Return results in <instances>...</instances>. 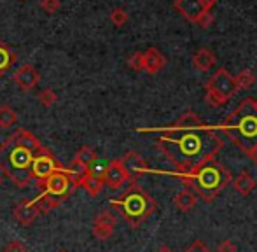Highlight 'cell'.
Listing matches in <instances>:
<instances>
[{
	"mask_svg": "<svg viewBox=\"0 0 257 252\" xmlns=\"http://www.w3.org/2000/svg\"><path fill=\"white\" fill-rule=\"evenodd\" d=\"M103 186H105L103 179L98 177V175H95V174H91L89 170H88V175H86L81 182V188H84L89 196H98V194L102 193Z\"/></svg>",
	"mask_w": 257,
	"mask_h": 252,
	"instance_id": "18",
	"label": "cell"
},
{
	"mask_svg": "<svg viewBox=\"0 0 257 252\" xmlns=\"http://www.w3.org/2000/svg\"><path fill=\"white\" fill-rule=\"evenodd\" d=\"M231 184H233L234 191H238L241 196H248V194L255 189L257 182H255V179L252 177L250 174H247V172H241V174L238 175V177L234 179Z\"/></svg>",
	"mask_w": 257,
	"mask_h": 252,
	"instance_id": "17",
	"label": "cell"
},
{
	"mask_svg": "<svg viewBox=\"0 0 257 252\" xmlns=\"http://www.w3.org/2000/svg\"><path fill=\"white\" fill-rule=\"evenodd\" d=\"M217 252H238V247H236V243L231 242V240H224V242L219 243Z\"/></svg>",
	"mask_w": 257,
	"mask_h": 252,
	"instance_id": "31",
	"label": "cell"
},
{
	"mask_svg": "<svg viewBox=\"0 0 257 252\" xmlns=\"http://www.w3.org/2000/svg\"><path fill=\"white\" fill-rule=\"evenodd\" d=\"M13 81L16 82L18 88L23 89V91H32V89L39 84V81H41V75H39V72L35 70L34 65L25 63L14 72Z\"/></svg>",
	"mask_w": 257,
	"mask_h": 252,
	"instance_id": "12",
	"label": "cell"
},
{
	"mask_svg": "<svg viewBox=\"0 0 257 252\" xmlns=\"http://www.w3.org/2000/svg\"><path fill=\"white\" fill-rule=\"evenodd\" d=\"M4 252H28V247L25 245L21 240L14 238V240H11L6 247H4Z\"/></svg>",
	"mask_w": 257,
	"mask_h": 252,
	"instance_id": "29",
	"label": "cell"
},
{
	"mask_svg": "<svg viewBox=\"0 0 257 252\" xmlns=\"http://www.w3.org/2000/svg\"><path fill=\"white\" fill-rule=\"evenodd\" d=\"M41 147V140L25 128H18L0 144V172L18 189H25L34 181L32 161Z\"/></svg>",
	"mask_w": 257,
	"mask_h": 252,
	"instance_id": "2",
	"label": "cell"
},
{
	"mask_svg": "<svg viewBox=\"0 0 257 252\" xmlns=\"http://www.w3.org/2000/svg\"><path fill=\"white\" fill-rule=\"evenodd\" d=\"M108 203H110L112 208H115L119 212V215L133 229L140 228L156 210L154 198L137 182H133L121 196L115 198V200H110Z\"/></svg>",
	"mask_w": 257,
	"mask_h": 252,
	"instance_id": "5",
	"label": "cell"
},
{
	"mask_svg": "<svg viewBox=\"0 0 257 252\" xmlns=\"http://www.w3.org/2000/svg\"><path fill=\"white\" fill-rule=\"evenodd\" d=\"M166 65V58L163 56V53L158 48H149L144 53V72L151 75H156L158 72L163 70V67Z\"/></svg>",
	"mask_w": 257,
	"mask_h": 252,
	"instance_id": "14",
	"label": "cell"
},
{
	"mask_svg": "<svg viewBox=\"0 0 257 252\" xmlns=\"http://www.w3.org/2000/svg\"><path fill=\"white\" fill-rule=\"evenodd\" d=\"M175 177H179V181L184 186L191 188L205 203L213 201L219 193H222L227 186L233 182L231 174L217 161H208L203 167L196 168V170L189 172V174H172Z\"/></svg>",
	"mask_w": 257,
	"mask_h": 252,
	"instance_id": "3",
	"label": "cell"
},
{
	"mask_svg": "<svg viewBox=\"0 0 257 252\" xmlns=\"http://www.w3.org/2000/svg\"><path fill=\"white\" fill-rule=\"evenodd\" d=\"M130 181V175L126 172V168L122 167L121 158H115L110 163L105 167L103 172V184L110 189H121L126 182Z\"/></svg>",
	"mask_w": 257,
	"mask_h": 252,
	"instance_id": "9",
	"label": "cell"
},
{
	"mask_svg": "<svg viewBox=\"0 0 257 252\" xmlns=\"http://www.w3.org/2000/svg\"><path fill=\"white\" fill-rule=\"evenodd\" d=\"M39 6H41L46 13L54 14L56 11H60L61 2H60V0H41V2H39Z\"/></svg>",
	"mask_w": 257,
	"mask_h": 252,
	"instance_id": "30",
	"label": "cell"
},
{
	"mask_svg": "<svg viewBox=\"0 0 257 252\" xmlns=\"http://www.w3.org/2000/svg\"><path fill=\"white\" fill-rule=\"evenodd\" d=\"M110 21H112V25H114V27H124L126 23H128V13H126L124 9H122V7H115V9H112V13H110Z\"/></svg>",
	"mask_w": 257,
	"mask_h": 252,
	"instance_id": "25",
	"label": "cell"
},
{
	"mask_svg": "<svg viewBox=\"0 0 257 252\" xmlns=\"http://www.w3.org/2000/svg\"><path fill=\"white\" fill-rule=\"evenodd\" d=\"M203 2L206 4V6L208 7H212V6H215L217 2H219V0H203Z\"/></svg>",
	"mask_w": 257,
	"mask_h": 252,
	"instance_id": "36",
	"label": "cell"
},
{
	"mask_svg": "<svg viewBox=\"0 0 257 252\" xmlns=\"http://www.w3.org/2000/svg\"><path fill=\"white\" fill-rule=\"evenodd\" d=\"M212 23H213V16L210 14V11H208V13H205L203 16L196 21V25L200 28H210V25H212Z\"/></svg>",
	"mask_w": 257,
	"mask_h": 252,
	"instance_id": "33",
	"label": "cell"
},
{
	"mask_svg": "<svg viewBox=\"0 0 257 252\" xmlns=\"http://www.w3.org/2000/svg\"><path fill=\"white\" fill-rule=\"evenodd\" d=\"M205 89H206L205 100L208 102V105H212V107H224L238 91L234 77L226 68H219V70L206 81Z\"/></svg>",
	"mask_w": 257,
	"mask_h": 252,
	"instance_id": "6",
	"label": "cell"
},
{
	"mask_svg": "<svg viewBox=\"0 0 257 252\" xmlns=\"http://www.w3.org/2000/svg\"><path fill=\"white\" fill-rule=\"evenodd\" d=\"M63 168L54 172V174H51L48 179H44V181L37 182V188L41 191L42 196L49 198L56 207H60L63 201H67V198L75 191L74 182H72V179L65 174Z\"/></svg>",
	"mask_w": 257,
	"mask_h": 252,
	"instance_id": "7",
	"label": "cell"
},
{
	"mask_svg": "<svg viewBox=\"0 0 257 252\" xmlns=\"http://www.w3.org/2000/svg\"><path fill=\"white\" fill-rule=\"evenodd\" d=\"M0 184H2V177H0Z\"/></svg>",
	"mask_w": 257,
	"mask_h": 252,
	"instance_id": "38",
	"label": "cell"
},
{
	"mask_svg": "<svg viewBox=\"0 0 257 252\" xmlns=\"http://www.w3.org/2000/svg\"><path fill=\"white\" fill-rule=\"evenodd\" d=\"M58 102V95L53 91V89H42L41 93H39V103L44 107H53L54 103Z\"/></svg>",
	"mask_w": 257,
	"mask_h": 252,
	"instance_id": "26",
	"label": "cell"
},
{
	"mask_svg": "<svg viewBox=\"0 0 257 252\" xmlns=\"http://www.w3.org/2000/svg\"><path fill=\"white\" fill-rule=\"evenodd\" d=\"M193 65H194V68H196V70H200V72L210 70V68L215 65V55H213V53L210 51V49H206V48L198 49V51L194 53V56H193Z\"/></svg>",
	"mask_w": 257,
	"mask_h": 252,
	"instance_id": "16",
	"label": "cell"
},
{
	"mask_svg": "<svg viewBox=\"0 0 257 252\" xmlns=\"http://www.w3.org/2000/svg\"><path fill=\"white\" fill-rule=\"evenodd\" d=\"M16 53L9 48L4 41H0V77L6 75V72L16 63Z\"/></svg>",
	"mask_w": 257,
	"mask_h": 252,
	"instance_id": "19",
	"label": "cell"
},
{
	"mask_svg": "<svg viewBox=\"0 0 257 252\" xmlns=\"http://www.w3.org/2000/svg\"><path fill=\"white\" fill-rule=\"evenodd\" d=\"M121 163H122V167L126 168V172H128L130 181H133V182H135L140 175L151 172L149 165L146 163V160H144L137 151H128V153H124V156L121 158Z\"/></svg>",
	"mask_w": 257,
	"mask_h": 252,
	"instance_id": "11",
	"label": "cell"
},
{
	"mask_svg": "<svg viewBox=\"0 0 257 252\" xmlns=\"http://www.w3.org/2000/svg\"><path fill=\"white\" fill-rule=\"evenodd\" d=\"M18 123V112L9 105L0 107V128H11Z\"/></svg>",
	"mask_w": 257,
	"mask_h": 252,
	"instance_id": "20",
	"label": "cell"
},
{
	"mask_svg": "<svg viewBox=\"0 0 257 252\" xmlns=\"http://www.w3.org/2000/svg\"><path fill=\"white\" fill-rule=\"evenodd\" d=\"M184 252H212L208 249V247L205 245L203 242H201V240H196V242H193L191 243V247H187L186 250Z\"/></svg>",
	"mask_w": 257,
	"mask_h": 252,
	"instance_id": "32",
	"label": "cell"
},
{
	"mask_svg": "<svg viewBox=\"0 0 257 252\" xmlns=\"http://www.w3.org/2000/svg\"><path fill=\"white\" fill-rule=\"evenodd\" d=\"M173 7H175L177 13L182 14L191 23H196L205 13L210 11V7L206 6L203 0H175Z\"/></svg>",
	"mask_w": 257,
	"mask_h": 252,
	"instance_id": "10",
	"label": "cell"
},
{
	"mask_svg": "<svg viewBox=\"0 0 257 252\" xmlns=\"http://www.w3.org/2000/svg\"><path fill=\"white\" fill-rule=\"evenodd\" d=\"M74 160H77L79 163H82L84 167H88V168H89L93 163H95L96 160H98V156H96V153H95V151H93L89 146H82L81 149H79L77 153H75V158H74Z\"/></svg>",
	"mask_w": 257,
	"mask_h": 252,
	"instance_id": "21",
	"label": "cell"
},
{
	"mask_svg": "<svg viewBox=\"0 0 257 252\" xmlns=\"http://www.w3.org/2000/svg\"><path fill=\"white\" fill-rule=\"evenodd\" d=\"M156 146L177 168V174H189L215 160L224 142L215 130L206 128L205 124L198 128L170 126L163 130V135L158 139Z\"/></svg>",
	"mask_w": 257,
	"mask_h": 252,
	"instance_id": "1",
	"label": "cell"
},
{
	"mask_svg": "<svg viewBox=\"0 0 257 252\" xmlns=\"http://www.w3.org/2000/svg\"><path fill=\"white\" fill-rule=\"evenodd\" d=\"M247 156L250 158V160L254 161V163L257 165V146H254V147H252L250 151H247Z\"/></svg>",
	"mask_w": 257,
	"mask_h": 252,
	"instance_id": "34",
	"label": "cell"
},
{
	"mask_svg": "<svg viewBox=\"0 0 257 252\" xmlns=\"http://www.w3.org/2000/svg\"><path fill=\"white\" fill-rule=\"evenodd\" d=\"M13 215L21 226H30V224H34L35 219L41 214H39L34 200H23L13 208Z\"/></svg>",
	"mask_w": 257,
	"mask_h": 252,
	"instance_id": "13",
	"label": "cell"
},
{
	"mask_svg": "<svg viewBox=\"0 0 257 252\" xmlns=\"http://www.w3.org/2000/svg\"><path fill=\"white\" fill-rule=\"evenodd\" d=\"M60 252H67V250H60Z\"/></svg>",
	"mask_w": 257,
	"mask_h": 252,
	"instance_id": "39",
	"label": "cell"
},
{
	"mask_svg": "<svg viewBox=\"0 0 257 252\" xmlns=\"http://www.w3.org/2000/svg\"><path fill=\"white\" fill-rule=\"evenodd\" d=\"M252 105H254V109H255V112H257V98L252 100Z\"/></svg>",
	"mask_w": 257,
	"mask_h": 252,
	"instance_id": "37",
	"label": "cell"
},
{
	"mask_svg": "<svg viewBox=\"0 0 257 252\" xmlns=\"http://www.w3.org/2000/svg\"><path fill=\"white\" fill-rule=\"evenodd\" d=\"M173 203H175V207L179 208L180 212H189L191 208L196 207L198 194L191 188H186V189L179 191V193L173 196Z\"/></svg>",
	"mask_w": 257,
	"mask_h": 252,
	"instance_id": "15",
	"label": "cell"
},
{
	"mask_svg": "<svg viewBox=\"0 0 257 252\" xmlns=\"http://www.w3.org/2000/svg\"><path fill=\"white\" fill-rule=\"evenodd\" d=\"M61 168H63V165L56 160V156H54L48 147L42 146L37 151V154H35L34 161H32V177L37 182L44 181V179H48L49 175L61 170Z\"/></svg>",
	"mask_w": 257,
	"mask_h": 252,
	"instance_id": "8",
	"label": "cell"
},
{
	"mask_svg": "<svg viewBox=\"0 0 257 252\" xmlns=\"http://www.w3.org/2000/svg\"><path fill=\"white\" fill-rule=\"evenodd\" d=\"M234 82H236V88L238 89H248L255 84V75L252 74V70H241L240 74L234 77Z\"/></svg>",
	"mask_w": 257,
	"mask_h": 252,
	"instance_id": "22",
	"label": "cell"
},
{
	"mask_svg": "<svg viewBox=\"0 0 257 252\" xmlns=\"http://www.w3.org/2000/svg\"><path fill=\"white\" fill-rule=\"evenodd\" d=\"M115 224H117V219L108 210H103V212H100V214H96L95 221H93V226H103V228H110V229H115Z\"/></svg>",
	"mask_w": 257,
	"mask_h": 252,
	"instance_id": "23",
	"label": "cell"
},
{
	"mask_svg": "<svg viewBox=\"0 0 257 252\" xmlns=\"http://www.w3.org/2000/svg\"><path fill=\"white\" fill-rule=\"evenodd\" d=\"M128 67L135 72H142L144 70V53H140V51L133 53L128 58Z\"/></svg>",
	"mask_w": 257,
	"mask_h": 252,
	"instance_id": "27",
	"label": "cell"
},
{
	"mask_svg": "<svg viewBox=\"0 0 257 252\" xmlns=\"http://www.w3.org/2000/svg\"><path fill=\"white\" fill-rule=\"evenodd\" d=\"M172 126H175V128H198V126H203V123H201V119L194 112H186Z\"/></svg>",
	"mask_w": 257,
	"mask_h": 252,
	"instance_id": "24",
	"label": "cell"
},
{
	"mask_svg": "<svg viewBox=\"0 0 257 252\" xmlns=\"http://www.w3.org/2000/svg\"><path fill=\"white\" fill-rule=\"evenodd\" d=\"M220 130L240 147L243 153L257 146V112L252 98H245L220 124Z\"/></svg>",
	"mask_w": 257,
	"mask_h": 252,
	"instance_id": "4",
	"label": "cell"
},
{
	"mask_svg": "<svg viewBox=\"0 0 257 252\" xmlns=\"http://www.w3.org/2000/svg\"><path fill=\"white\" fill-rule=\"evenodd\" d=\"M156 252H173V250L170 249V247H166V245H161V247H159V249L156 250Z\"/></svg>",
	"mask_w": 257,
	"mask_h": 252,
	"instance_id": "35",
	"label": "cell"
},
{
	"mask_svg": "<svg viewBox=\"0 0 257 252\" xmlns=\"http://www.w3.org/2000/svg\"><path fill=\"white\" fill-rule=\"evenodd\" d=\"M112 235H114V229L103 228V226H93V236H95L96 240H100V242H105V240H108Z\"/></svg>",
	"mask_w": 257,
	"mask_h": 252,
	"instance_id": "28",
	"label": "cell"
}]
</instances>
